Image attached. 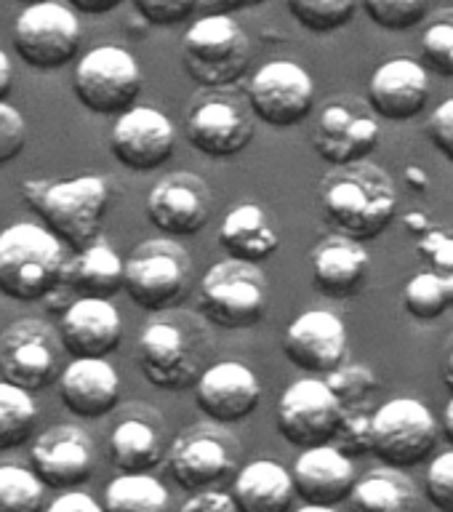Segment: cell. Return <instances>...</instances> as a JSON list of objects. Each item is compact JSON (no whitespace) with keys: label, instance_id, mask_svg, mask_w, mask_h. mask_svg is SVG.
<instances>
[{"label":"cell","instance_id":"obj_1","mask_svg":"<svg viewBox=\"0 0 453 512\" xmlns=\"http://www.w3.org/2000/svg\"><path fill=\"white\" fill-rule=\"evenodd\" d=\"M320 206L339 235L366 243L379 238L398 214V187L382 166L360 160L323 179Z\"/></svg>","mask_w":453,"mask_h":512},{"label":"cell","instance_id":"obj_2","mask_svg":"<svg viewBox=\"0 0 453 512\" xmlns=\"http://www.w3.org/2000/svg\"><path fill=\"white\" fill-rule=\"evenodd\" d=\"M208 331L198 315L174 312L152 320L139 336V368L160 390H187L206 371Z\"/></svg>","mask_w":453,"mask_h":512},{"label":"cell","instance_id":"obj_3","mask_svg":"<svg viewBox=\"0 0 453 512\" xmlns=\"http://www.w3.org/2000/svg\"><path fill=\"white\" fill-rule=\"evenodd\" d=\"M32 211L43 219L62 246L83 251L91 246L110 203V187L102 176H75L64 182H27L22 187Z\"/></svg>","mask_w":453,"mask_h":512},{"label":"cell","instance_id":"obj_4","mask_svg":"<svg viewBox=\"0 0 453 512\" xmlns=\"http://www.w3.org/2000/svg\"><path fill=\"white\" fill-rule=\"evenodd\" d=\"M64 246L35 222L0 230V294L14 302H40L62 286Z\"/></svg>","mask_w":453,"mask_h":512},{"label":"cell","instance_id":"obj_5","mask_svg":"<svg viewBox=\"0 0 453 512\" xmlns=\"http://www.w3.org/2000/svg\"><path fill=\"white\" fill-rule=\"evenodd\" d=\"M182 62L198 86H232L248 72L251 40L232 16L203 14L184 32Z\"/></svg>","mask_w":453,"mask_h":512},{"label":"cell","instance_id":"obj_6","mask_svg":"<svg viewBox=\"0 0 453 512\" xmlns=\"http://www.w3.org/2000/svg\"><path fill=\"white\" fill-rule=\"evenodd\" d=\"M187 283L190 256L174 238L144 240L123 262V288L142 310H174L187 294Z\"/></svg>","mask_w":453,"mask_h":512},{"label":"cell","instance_id":"obj_7","mask_svg":"<svg viewBox=\"0 0 453 512\" xmlns=\"http://www.w3.org/2000/svg\"><path fill=\"white\" fill-rule=\"evenodd\" d=\"M200 312L219 328H251L267 312V278L259 264L224 259L208 267L198 288Z\"/></svg>","mask_w":453,"mask_h":512},{"label":"cell","instance_id":"obj_8","mask_svg":"<svg viewBox=\"0 0 453 512\" xmlns=\"http://www.w3.org/2000/svg\"><path fill=\"white\" fill-rule=\"evenodd\" d=\"M438 422L422 400L392 398L371 416V454L382 467L408 470L438 446Z\"/></svg>","mask_w":453,"mask_h":512},{"label":"cell","instance_id":"obj_9","mask_svg":"<svg viewBox=\"0 0 453 512\" xmlns=\"http://www.w3.org/2000/svg\"><path fill=\"white\" fill-rule=\"evenodd\" d=\"M72 88L78 102L96 115H123L142 94V70L120 46H99L75 64Z\"/></svg>","mask_w":453,"mask_h":512},{"label":"cell","instance_id":"obj_10","mask_svg":"<svg viewBox=\"0 0 453 512\" xmlns=\"http://www.w3.org/2000/svg\"><path fill=\"white\" fill-rule=\"evenodd\" d=\"M62 342L54 326L38 318H19L0 331V374L3 382L24 392L46 390L59 379Z\"/></svg>","mask_w":453,"mask_h":512},{"label":"cell","instance_id":"obj_11","mask_svg":"<svg viewBox=\"0 0 453 512\" xmlns=\"http://www.w3.org/2000/svg\"><path fill=\"white\" fill-rule=\"evenodd\" d=\"M14 48L27 67L38 72L62 70L78 56L80 22L75 11L46 0L16 16Z\"/></svg>","mask_w":453,"mask_h":512},{"label":"cell","instance_id":"obj_12","mask_svg":"<svg viewBox=\"0 0 453 512\" xmlns=\"http://www.w3.org/2000/svg\"><path fill=\"white\" fill-rule=\"evenodd\" d=\"M248 110L270 128H294L310 118L315 83L302 64L275 59L259 67L246 86Z\"/></svg>","mask_w":453,"mask_h":512},{"label":"cell","instance_id":"obj_13","mask_svg":"<svg viewBox=\"0 0 453 512\" xmlns=\"http://www.w3.org/2000/svg\"><path fill=\"white\" fill-rule=\"evenodd\" d=\"M342 419V403L326 379H299L280 395L278 432L296 448L328 446Z\"/></svg>","mask_w":453,"mask_h":512},{"label":"cell","instance_id":"obj_14","mask_svg":"<svg viewBox=\"0 0 453 512\" xmlns=\"http://www.w3.org/2000/svg\"><path fill=\"white\" fill-rule=\"evenodd\" d=\"M379 123L360 102H328L312 131V147L334 168L366 160L379 147Z\"/></svg>","mask_w":453,"mask_h":512},{"label":"cell","instance_id":"obj_15","mask_svg":"<svg viewBox=\"0 0 453 512\" xmlns=\"http://www.w3.org/2000/svg\"><path fill=\"white\" fill-rule=\"evenodd\" d=\"M176 128L155 107H139L118 115L110 131V150L120 166H126L134 174L155 171L174 155Z\"/></svg>","mask_w":453,"mask_h":512},{"label":"cell","instance_id":"obj_16","mask_svg":"<svg viewBox=\"0 0 453 512\" xmlns=\"http://www.w3.org/2000/svg\"><path fill=\"white\" fill-rule=\"evenodd\" d=\"M184 134L206 158H235L254 139V118L243 102L216 94L192 107Z\"/></svg>","mask_w":453,"mask_h":512},{"label":"cell","instance_id":"obj_17","mask_svg":"<svg viewBox=\"0 0 453 512\" xmlns=\"http://www.w3.org/2000/svg\"><path fill=\"white\" fill-rule=\"evenodd\" d=\"M30 459L43 486L75 491L94 475V440L75 424H54L35 438Z\"/></svg>","mask_w":453,"mask_h":512},{"label":"cell","instance_id":"obj_18","mask_svg":"<svg viewBox=\"0 0 453 512\" xmlns=\"http://www.w3.org/2000/svg\"><path fill=\"white\" fill-rule=\"evenodd\" d=\"M211 190L195 174H171L160 179L147 195V219L163 235L192 238L211 219Z\"/></svg>","mask_w":453,"mask_h":512},{"label":"cell","instance_id":"obj_19","mask_svg":"<svg viewBox=\"0 0 453 512\" xmlns=\"http://www.w3.org/2000/svg\"><path fill=\"white\" fill-rule=\"evenodd\" d=\"M262 400L259 376L238 360L208 366L195 382V403L200 414L216 424H235L254 414Z\"/></svg>","mask_w":453,"mask_h":512},{"label":"cell","instance_id":"obj_20","mask_svg":"<svg viewBox=\"0 0 453 512\" xmlns=\"http://www.w3.org/2000/svg\"><path fill=\"white\" fill-rule=\"evenodd\" d=\"M283 352L307 374H331L347 358V328L328 310H307L286 328Z\"/></svg>","mask_w":453,"mask_h":512},{"label":"cell","instance_id":"obj_21","mask_svg":"<svg viewBox=\"0 0 453 512\" xmlns=\"http://www.w3.org/2000/svg\"><path fill=\"white\" fill-rule=\"evenodd\" d=\"M430 102V75L416 59L398 56L379 64L368 80V110L384 120H411Z\"/></svg>","mask_w":453,"mask_h":512},{"label":"cell","instance_id":"obj_22","mask_svg":"<svg viewBox=\"0 0 453 512\" xmlns=\"http://www.w3.org/2000/svg\"><path fill=\"white\" fill-rule=\"evenodd\" d=\"M56 334L72 358H107L123 339V320L110 299H78L62 312Z\"/></svg>","mask_w":453,"mask_h":512},{"label":"cell","instance_id":"obj_23","mask_svg":"<svg viewBox=\"0 0 453 512\" xmlns=\"http://www.w3.org/2000/svg\"><path fill=\"white\" fill-rule=\"evenodd\" d=\"M56 387L67 411L80 419L107 416L120 400V376L107 358H72Z\"/></svg>","mask_w":453,"mask_h":512},{"label":"cell","instance_id":"obj_24","mask_svg":"<svg viewBox=\"0 0 453 512\" xmlns=\"http://www.w3.org/2000/svg\"><path fill=\"white\" fill-rule=\"evenodd\" d=\"M294 491L304 499V504L336 507L350 496L355 486V464L339 448L328 446L304 448L291 467Z\"/></svg>","mask_w":453,"mask_h":512},{"label":"cell","instance_id":"obj_25","mask_svg":"<svg viewBox=\"0 0 453 512\" xmlns=\"http://www.w3.org/2000/svg\"><path fill=\"white\" fill-rule=\"evenodd\" d=\"M312 286L328 299H350L363 288L371 270V256L358 240L331 235L315 246L310 259Z\"/></svg>","mask_w":453,"mask_h":512},{"label":"cell","instance_id":"obj_26","mask_svg":"<svg viewBox=\"0 0 453 512\" xmlns=\"http://www.w3.org/2000/svg\"><path fill=\"white\" fill-rule=\"evenodd\" d=\"M230 448L214 432L192 430L176 438L168 454V470L187 491H208L230 470Z\"/></svg>","mask_w":453,"mask_h":512},{"label":"cell","instance_id":"obj_27","mask_svg":"<svg viewBox=\"0 0 453 512\" xmlns=\"http://www.w3.org/2000/svg\"><path fill=\"white\" fill-rule=\"evenodd\" d=\"M230 496L238 512H288L296 491L283 464L256 459L238 472Z\"/></svg>","mask_w":453,"mask_h":512},{"label":"cell","instance_id":"obj_28","mask_svg":"<svg viewBox=\"0 0 453 512\" xmlns=\"http://www.w3.org/2000/svg\"><path fill=\"white\" fill-rule=\"evenodd\" d=\"M219 243L238 262H267L280 248V235L272 227L270 216L256 203H240L230 208L219 227Z\"/></svg>","mask_w":453,"mask_h":512},{"label":"cell","instance_id":"obj_29","mask_svg":"<svg viewBox=\"0 0 453 512\" xmlns=\"http://www.w3.org/2000/svg\"><path fill=\"white\" fill-rule=\"evenodd\" d=\"M62 283L80 299H110L123 288V259L104 243H91L72 262H64Z\"/></svg>","mask_w":453,"mask_h":512},{"label":"cell","instance_id":"obj_30","mask_svg":"<svg viewBox=\"0 0 453 512\" xmlns=\"http://www.w3.org/2000/svg\"><path fill=\"white\" fill-rule=\"evenodd\" d=\"M352 512H419V491L403 470L379 467L355 480L350 491Z\"/></svg>","mask_w":453,"mask_h":512},{"label":"cell","instance_id":"obj_31","mask_svg":"<svg viewBox=\"0 0 453 512\" xmlns=\"http://www.w3.org/2000/svg\"><path fill=\"white\" fill-rule=\"evenodd\" d=\"M110 456L123 475H144L163 462V440L144 419H123L110 432Z\"/></svg>","mask_w":453,"mask_h":512},{"label":"cell","instance_id":"obj_32","mask_svg":"<svg viewBox=\"0 0 453 512\" xmlns=\"http://www.w3.org/2000/svg\"><path fill=\"white\" fill-rule=\"evenodd\" d=\"M104 512H171V494L150 472L118 475L104 486Z\"/></svg>","mask_w":453,"mask_h":512},{"label":"cell","instance_id":"obj_33","mask_svg":"<svg viewBox=\"0 0 453 512\" xmlns=\"http://www.w3.org/2000/svg\"><path fill=\"white\" fill-rule=\"evenodd\" d=\"M406 312L416 320H435L453 307V272H416L403 291Z\"/></svg>","mask_w":453,"mask_h":512},{"label":"cell","instance_id":"obj_34","mask_svg":"<svg viewBox=\"0 0 453 512\" xmlns=\"http://www.w3.org/2000/svg\"><path fill=\"white\" fill-rule=\"evenodd\" d=\"M38 427V406L30 392L0 379V451L19 448Z\"/></svg>","mask_w":453,"mask_h":512},{"label":"cell","instance_id":"obj_35","mask_svg":"<svg viewBox=\"0 0 453 512\" xmlns=\"http://www.w3.org/2000/svg\"><path fill=\"white\" fill-rule=\"evenodd\" d=\"M46 486L32 470L0 464V512H43Z\"/></svg>","mask_w":453,"mask_h":512},{"label":"cell","instance_id":"obj_36","mask_svg":"<svg viewBox=\"0 0 453 512\" xmlns=\"http://www.w3.org/2000/svg\"><path fill=\"white\" fill-rule=\"evenodd\" d=\"M288 11L304 30L336 32L352 22L358 11V0H286Z\"/></svg>","mask_w":453,"mask_h":512},{"label":"cell","instance_id":"obj_37","mask_svg":"<svg viewBox=\"0 0 453 512\" xmlns=\"http://www.w3.org/2000/svg\"><path fill=\"white\" fill-rule=\"evenodd\" d=\"M368 19L390 32H403L424 22L430 0H363Z\"/></svg>","mask_w":453,"mask_h":512},{"label":"cell","instance_id":"obj_38","mask_svg":"<svg viewBox=\"0 0 453 512\" xmlns=\"http://www.w3.org/2000/svg\"><path fill=\"white\" fill-rule=\"evenodd\" d=\"M326 384L342 406H360V403H366L371 392L379 390V379L374 371L360 363H342L328 374Z\"/></svg>","mask_w":453,"mask_h":512},{"label":"cell","instance_id":"obj_39","mask_svg":"<svg viewBox=\"0 0 453 512\" xmlns=\"http://www.w3.org/2000/svg\"><path fill=\"white\" fill-rule=\"evenodd\" d=\"M371 416H374V411H368L363 403L360 406H342V419H339L331 446L339 448L350 459L371 451Z\"/></svg>","mask_w":453,"mask_h":512},{"label":"cell","instance_id":"obj_40","mask_svg":"<svg viewBox=\"0 0 453 512\" xmlns=\"http://www.w3.org/2000/svg\"><path fill=\"white\" fill-rule=\"evenodd\" d=\"M422 62L443 78H453V11L438 16L422 35Z\"/></svg>","mask_w":453,"mask_h":512},{"label":"cell","instance_id":"obj_41","mask_svg":"<svg viewBox=\"0 0 453 512\" xmlns=\"http://www.w3.org/2000/svg\"><path fill=\"white\" fill-rule=\"evenodd\" d=\"M424 494L440 512H453V451L432 459L424 475Z\"/></svg>","mask_w":453,"mask_h":512},{"label":"cell","instance_id":"obj_42","mask_svg":"<svg viewBox=\"0 0 453 512\" xmlns=\"http://www.w3.org/2000/svg\"><path fill=\"white\" fill-rule=\"evenodd\" d=\"M27 147V120L16 107L0 102V166L22 155Z\"/></svg>","mask_w":453,"mask_h":512},{"label":"cell","instance_id":"obj_43","mask_svg":"<svg viewBox=\"0 0 453 512\" xmlns=\"http://www.w3.org/2000/svg\"><path fill=\"white\" fill-rule=\"evenodd\" d=\"M134 8L147 24L171 27L190 19L198 11V0H134Z\"/></svg>","mask_w":453,"mask_h":512},{"label":"cell","instance_id":"obj_44","mask_svg":"<svg viewBox=\"0 0 453 512\" xmlns=\"http://www.w3.org/2000/svg\"><path fill=\"white\" fill-rule=\"evenodd\" d=\"M427 136L432 147L453 166V96L440 104L427 120Z\"/></svg>","mask_w":453,"mask_h":512},{"label":"cell","instance_id":"obj_45","mask_svg":"<svg viewBox=\"0 0 453 512\" xmlns=\"http://www.w3.org/2000/svg\"><path fill=\"white\" fill-rule=\"evenodd\" d=\"M179 512H238L232 504V496L224 491H198L182 504Z\"/></svg>","mask_w":453,"mask_h":512},{"label":"cell","instance_id":"obj_46","mask_svg":"<svg viewBox=\"0 0 453 512\" xmlns=\"http://www.w3.org/2000/svg\"><path fill=\"white\" fill-rule=\"evenodd\" d=\"M424 254H430L440 272H453V238H446L440 232H430L422 243Z\"/></svg>","mask_w":453,"mask_h":512},{"label":"cell","instance_id":"obj_47","mask_svg":"<svg viewBox=\"0 0 453 512\" xmlns=\"http://www.w3.org/2000/svg\"><path fill=\"white\" fill-rule=\"evenodd\" d=\"M46 512H104L102 504L96 502L94 496H88L86 491H64L62 496H56L54 502L48 504Z\"/></svg>","mask_w":453,"mask_h":512},{"label":"cell","instance_id":"obj_48","mask_svg":"<svg viewBox=\"0 0 453 512\" xmlns=\"http://www.w3.org/2000/svg\"><path fill=\"white\" fill-rule=\"evenodd\" d=\"M262 3H267V0H198V11L200 14L232 16L235 11L262 6Z\"/></svg>","mask_w":453,"mask_h":512},{"label":"cell","instance_id":"obj_49","mask_svg":"<svg viewBox=\"0 0 453 512\" xmlns=\"http://www.w3.org/2000/svg\"><path fill=\"white\" fill-rule=\"evenodd\" d=\"M75 11L80 14H91V16H99V14H107L112 8H118L123 0H67Z\"/></svg>","mask_w":453,"mask_h":512},{"label":"cell","instance_id":"obj_50","mask_svg":"<svg viewBox=\"0 0 453 512\" xmlns=\"http://www.w3.org/2000/svg\"><path fill=\"white\" fill-rule=\"evenodd\" d=\"M11 88H14V67H11L6 51L0 48V102H6Z\"/></svg>","mask_w":453,"mask_h":512},{"label":"cell","instance_id":"obj_51","mask_svg":"<svg viewBox=\"0 0 453 512\" xmlns=\"http://www.w3.org/2000/svg\"><path fill=\"white\" fill-rule=\"evenodd\" d=\"M440 379L453 392V334L446 339V350H443V360H440Z\"/></svg>","mask_w":453,"mask_h":512},{"label":"cell","instance_id":"obj_52","mask_svg":"<svg viewBox=\"0 0 453 512\" xmlns=\"http://www.w3.org/2000/svg\"><path fill=\"white\" fill-rule=\"evenodd\" d=\"M443 438L448 440V446L453 448V398L446 403V411H443Z\"/></svg>","mask_w":453,"mask_h":512},{"label":"cell","instance_id":"obj_53","mask_svg":"<svg viewBox=\"0 0 453 512\" xmlns=\"http://www.w3.org/2000/svg\"><path fill=\"white\" fill-rule=\"evenodd\" d=\"M296 512H336L334 507H320V504H302Z\"/></svg>","mask_w":453,"mask_h":512},{"label":"cell","instance_id":"obj_54","mask_svg":"<svg viewBox=\"0 0 453 512\" xmlns=\"http://www.w3.org/2000/svg\"><path fill=\"white\" fill-rule=\"evenodd\" d=\"M16 3H22V6L27 8V6H35V3H46V0H16Z\"/></svg>","mask_w":453,"mask_h":512}]
</instances>
